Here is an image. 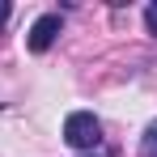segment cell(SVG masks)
Masks as SVG:
<instances>
[{
    "label": "cell",
    "mask_w": 157,
    "mask_h": 157,
    "mask_svg": "<svg viewBox=\"0 0 157 157\" xmlns=\"http://www.w3.org/2000/svg\"><path fill=\"white\" fill-rule=\"evenodd\" d=\"M140 157H157V119L144 128V136H140Z\"/></svg>",
    "instance_id": "obj_3"
},
{
    "label": "cell",
    "mask_w": 157,
    "mask_h": 157,
    "mask_svg": "<svg viewBox=\"0 0 157 157\" xmlns=\"http://www.w3.org/2000/svg\"><path fill=\"white\" fill-rule=\"evenodd\" d=\"M64 140H68L72 149H98V140H102V123H98L89 110H72V115L64 119Z\"/></svg>",
    "instance_id": "obj_1"
},
{
    "label": "cell",
    "mask_w": 157,
    "mask_h": 157,
    "mask_svg": "<svg viewBox=\"0 0 157 157\" xmlns=\"http://www.w3.org/2000/svg\"><path fill=\"white\" fill-rule=\"evenodd\" d=\"M55 38H59V17H55V13H43V17H38V21H34V26H30V51H47V47H51Z\"/></svg>",
    "instance_id": "obj_2"
},
{
    "label": "cell",
    "mask_w": 157,
    "mask_h": 157,
    "mask_svg": "<svg viewBox=\"0 0 157 157\" xmlns=\"http://www.w3.org/2000/svg\"><path fill=\"white\" fill-rule=\"evenodd\" d=\"M89 157H94V153H89Z\"/></svg>",
    "instance_id": "obj_6"
},
{
    "label": "cell",
    "mask_w": 157,
    "mask_h": 157,
    "mask_svg": "<svg viewBox=\"0 0 157 157\" xmlns=\"http://www.w3.org/2000/svg\"><path fill=\"white\" fill-rule=\"evenodd\" d=\"M9 13H13V4H9V0H0V26L9 21Z\"/></svg>",
    "instance_id": "obj_5"
},
{
    "label": "cell",
    "mask_w": 157,
    "mask_h": 157,
    "mask_svg": "<svg viewBox=\"0 0 157 157\" xmlns=\"http://www.w3.org/2000/svg\"><path fill=\"white\" fill-rule=\"evenodd\" d=\"M144 26H149V34L157 38V0L149 4V9H144Z\"/></svg>",
    "instance_id": "obj_4"
}]
</instances>
